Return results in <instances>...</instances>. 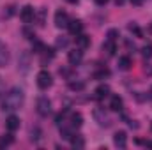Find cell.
<instances>
[{
  "label": "cell",
  "mask_w": 152,
  "mask_h": 150,
  "mask_svg": "<svg viewBox=\"0 0 152 150\" xmlns=\"http://www.w3.org/2000/svg\"><path fill=\"white\" fill-rule=\"evenodd\" d=\"M124 108V101H122V97L120 95H112V99H110V110H113V111H120Z\"/></svg>",
  "instance_id": "obj_15"
},
{
  "label": "cell",
  "mask_w": 152,
  "mask_h": 150,
  "mask_svg": "<svg viewBox=\"0 0 152 150\" xmlns=\"http://www.w3.org/2000/svg\"><path fill=\"white\" fill-rule=\"evenodd\" d=\"M149 32H152V25H151V27H149Z\"/></svg>",
  "instance_id": "obj_36"
},
{
  "label": "cell",
  "mask_w": 152,
  "mask_h": 150,
  "mask_svg": "<svg viewBox=\"0 0 152 150\" xmlns=\"http://www.w3.org/2000/svg\"><path fill=\"white\" fill-rule=\"evenodd\" d=\"M69 122L73 124V127H75V129L81 127V124H83V117H81V113H71Z\"/></svg>",
  "instance_id": "obj_18"
},
{
  "label": "cell",
  "mask_w": 152,
  "mask_h": 150,
  "mask_svg": "<svg viewBox=\"0 0 152 150\" xmlns=\"http://www.w3.org/2000/svg\"><path fill=\"white\" fill-rule=\"evenodd\" d=\"M12 14H14V5H7L4 9V18H11Z\"/></svg>",
  "instance_id": "obj_27"
},
{
  "label": "cell",
  "mask_w": 152,
  "mask_h": 150,
  "mask_svg": "<svg viewBox=\"0 0 152 150\" xmlns=\"http://www.w3.org/2000/svg\"><path fill=\"white\" fill-rule=\"evenodd\" d=\"M11 60V55H9V48L5 46V42L0 41V67H5Z\"/></svg>",
  "instance_id": "obj_8"
},
{
  "label": "cell",
  "mask_w": 152,
  "mask_h": 150,
  "mask_svg": "<svg viewBox=\"0 0 152 150\" xmlns=\"http://www.w3.org/2000/svg\"><path fill=\"white\" fill-rule=\"evenodd\" d=\"M131 66H133V62H131L129 57H120V58H118V69H120V71H127Z\"/></svg>",
  "instance_id": "obj_19"
},
{
  "label": "cell",
  "mask_w": 152,
  "mask_h": 150,
  "mask_svg": "<svg viewBox=\"0 0 152 150\" xmlns=\"http://www.w3.org/2000/svg\"><path fill=\"white\" fill-rule=\"evenodd\" d=\"M142 55H143L145 58H149V57H152V46H145V48L142 50Z\"/></svg>",
  "instance_id": "obj_28"
},
{
  "label": "cell",
  "mask_w": 152,
  "mask_h": 150,
  "mask_svg": "<svg viewBox=\"0 0 152 150\" xmlns=\"http://www.w3.org/2000/svg\"><path fill=\"white\" fill-rule=\"evenodd\" d=\"M129 30H131V32H134V34H136L138 37H142V36H143V32H142V30H140V28H138L136 25H129Z\"/></svg>",
  "instance_id": "obj_29"
},
{
  "label": "cell",
  "mask_w": 152,
  "mask_h": 150,
  "mask_svg": "<svg viewBox=\"0 0 152 150\" xmlns=\"http://www.w3.org/2000/svg\"><path fill=\"white\" fill-rule=\"evenodd\" d=\"M81 60H83V50H73V51H69L67 53V62L71 64V66H78V64H81Z\"/></svg>",
  "instance_id": "obj_7"
},
{
  "label": "cell",
  "mask_w": 152,
  "mask_h": 150,
  "mask_svg": "<svg viewBox=\"0 0 152 150\" xmlns=\"http://www.w3.org/2000/svg\"><path fill=\"white\" fill-rule=\"evenodd\" d=\"M113 143H115V147H118V149H126V145H127V134H126V131L115 133Z\"/></svg>",
  "instance_id": "obj_9"
},
{
  "label": "cell",
  "mask_w": 152,
  "mask_h": 150,
  "mask_svg": "<svg viewBox=\"0 0 152 150\" xmlns=\"http://www.w3.org/2000/svg\"><path fill=\"white\" fill-rule=\"evenodd\" d=\"M108 76H110V71H108V69H104V67H103V69H99L97 73H94V78H96V79H104V78H108Z\"/></svg>",
  "instance_id": "obj_22"
},
{
  "label": "cell",
  "mask_w": 152,
  "mask_h": 150,
  "mask_svg": "<svg viewBox=\"0 0 152 150\" xmlns=\"http://www.w3.org/2000/svg\"><path fill=\"white\" fill-rule=\"evenodd\" d=\"M20 18H21L23 23H32V21L36 20V11H34V7H32V5H23L21 11H20Z\"/></svg>",
  "instance_id": "obj_5"
},
{
  "label": "cell",
  "mask_w": 152,
  "mask_h": 150,
  "mask_svg": "<svg viewBox=\"0 0 152 150\" xmlns=\"http://www.w3.org/2000/svg\"><path fill=\"white\" fill-rule=\"evenodd\" d=\"M149 95H151V99H152V87H151V90H149Z\"/></svg>",
  "instance_id": "obj_35"
},
{
  "label": "cell",
  "mask_w": 152,
  "mask_h": 150,
  "mask_svg": "<svg viewBox=\"0 0 152 150\" xmlns=\"http://www.w3.org/2000/svg\"><path fill=\"white\" fill-rule=\"evenodd\" d=\"M36 83H37V87L41 90H48L51 85H53V76L50 74V71H46V69H41L36 76Z\"/></svg>",
  "instance_id": "obj_2"
},
{
  "label": "cell",
  "mask_w": 152,
  "mask_h": 150,
  "mask_svg": "<svg viewBox=\"0 0 152 150\" xmlns=\"http://www.w3.org/2000/svg\"><path fill=\"white\" fill-rule=\"evenodd\" d=\"M103 51H104L108 57H113L115 51H117V44H115V41H110V39H106V41L103 42Z\"/></svg>",
  "instance_id": "obj_14"
},
{
  "label": "cell",
  "mask_w": 152,
  "mask_h": 150,
  "mask_svg": "<svg viewBox=\"0 0 152 150\" xmlns=\"http://www.w3.org/2000/svg\"><path fill=\"white\" fill-rule=\"evenodd\" d=\"M5 94V87H4V83H2V79H0V97Z\"/></svg>",
  "instance_id": "obj_31"
},
{
  "label": "cell",
  "mask_w": 152,
  "mask_h": 150,
  "mask_svg": "<svg viewBox=\"0 0 152 150\" xmlns=\"http://www.w3.org/2000/svg\"><path fill=\"white\" fill-rule=\"evenodd\" d=\"M66 2H69V4H78V0H66Z\"/></svg>",
  "instance_id": "obj_34"
},
{
  "label": "cell",
  "mask_w": 152,
  "mask_h": 150,
  "mask_svg": "<svg viewBox=\"0 0 152 150\" xmlns=\"http://www.w3.org/2000/svg\"><path fill=\"white\" fill-rule=\"evenodd\" d=\"M106 36H108L110 41H117V37H118V30H117V28H110Z\"/></svg>",
  "instance_id": "obj_26"
},
{
  "label": "cell",
  "mask_w": 152,
  "mask_h": 150,
  "mask_svg": "<svg viewBox=\"0 0 152 150\" xmlns=\"http://www.w3.org/2000/svg\"><path fill=\"white\" fill-rule=\"evenodd\" d=\"M69 14L66 12V11H62V9H58L57 12H55V27L57 28H67V25H69Z\"/></svg>",
  "instance_id": "obj_4"
},
{
  "label": "cell",
  "mask_w": 152,
  "mask_h": 150,
  "mask_svg": "<svg viewBox=\"0 0 152 150\" xmlns=\"http://www.w3.org/2000/svg\"><path fill=\"white\" fill-rule=\"evenodd\" d=\"M110 94H112V90H110V87H108V85H104V83H103V85H99V87L94 90V97H96L97 101H101V99L108 97Z\"/></svg>",
  "instance_id": "obj_10"
},
{
  "label": "cell",
  "mask_w": 152,
  "mask_h": 150,
  "mask_svg": "<svg viewBox=\"0 0 152 150\" xmlns=\"http://www.w3.org/2000/svg\"><path fill=\"white\" fill-rule=\"evenodd\" d=\"M151 127H152V125H151Z\"/></svg>",
  "instance_id": "obj_37"
},
{
  "label": "cell",
  "mask_w": 152,
  "mask_h": 150,
  "mask_svg": "<svg viewBox=\"0 0 152 150\" xmlns=\"http://www.w3.org/2000/svg\"><path fill=\"white\" fill-rule=\"evenodd\" d=\"M76 46L80 48V50H87L88 46H90V36H87V34H78L76 36Z\"/></svg>",
  "instance_id": "obj_12"
},
{
  "label": "cell",
  "mask_w": 152,
  "mask_h": 150,
  "mask_svg": "<svg viewBox=\"0 0 152 150\" xmlns=\"http://www.w3.org/2000/svg\"><path fill=\"white\" fill-rule=\"evenodd\" d=\"M12 141H14L12 134H4V136H0V149H4V147H9V145H12Z\"/></svg>",
  "instance_id": "obj_21"
},
{
  "label": "cell",
  "mask_w": 152,
  "mask_h": 150,
  "mask_svg": "<svg viewBox=\"0 0 152 150\" xmlns=\"http://www.w3.org/2000/svg\"><path fill=\"white\" fill-rule=\"evenodd\" d=\"M69 90H73V92H81L83 88H85V81H80V79H76V81H69Z\"/></svg>",
  "instance_id": "obj_20"
},
{
  "label": "cell",
  "mask_w": 152,
  "mask_h": 150,
  "mask_svg": "<svg viewBox=\"0 0 152 150\" xmlns=\"http://www.w3.org/2000/svg\"><path fill=\"white\" fill-rule=\"evenodd\" d=\"M67 28H69V32L73 36H78V34L83 32V23H81V20H71L69 25H67Z\"/></svg>",
  "instance_id": "obj_13"
},
{
  "label": "cell",
  "mask_w": 152,
  "mask_h": 150,
  "mask_svg": "<svg viewBox=\"0 0 152 150\" xmlns=\"http://www.w3.org/2000/svg\"><path fill=\"white\" fill-rule=\"evenodd\" d=\"M5 127H7V131H9V133L18 131V129H20V118H18L16 115H9V117H7V120H5Z\"/></svg>",
  "instance_id": "obj_11"
},
{
  "label": "cell",
  "mask_w": 152,
  "mask_h": 150,
  "mask_svg": "<svg viewBox=\"0 0 152 150\" xmlns=\"http://www.w3.org/2000/svg\"><path fill=\"white\" fill-rule=\"evenodd\" d=\"M124 2H126V0H115V4H117V5H122Z\"/></svg>",
  "instance_id": "obj_33"
},
{
  "label": "cell",
  "mask_w": 152,
  "mask_h": 150,
  "mask_svg": "<svg viewBox=\"0 0 152 150\" xmlns=\"http://www.w3.org/2000/svg\"><path fill=\"white\" fill-rule=\"evenodd\" d=\"M36 110L41 117H48L50 113H51V101L48 99V97H39L37 99V104H36Z\"/></svg>",
  "instance_id": "obj_3"
},
{
  "label": "cell",
  "mask_w": 152,
  "mask_h": 150,
  "mask_svg": "<svg viewBox=\"0 0 152 150\" xmlns=\"http://www.w3.org/2000/svg\"><path fill=\"white\" fill-rule=\"evenodd\" d=\"M94 118H96V120H97V124H99V125H103V127H108V125L112 124V120H110L108 113H104V110H101V108L94 110Z\"/></svg>",
  "instance_id": "obj_6"
},
{
  "label": "cell",
  "mask_w": 152,
  "mask_h": 150,
  "mask_svg": "<svg viewBox=\"0 0 152 150\" xmlns=\"http://www.w3.org/2000/svg\"><path fill=\"white\" fill-rule=\"evenodd\" d=\"M39 55H41V62H42V64H46V62H50V60L55 58V51H53V48H44Z\"/></svg>",
  "instance_id": "obj_16"
},
{
  "label": "cell",
  "mask_w": 152,
  "mask_h": 150,
  "mask_svg": "<svg viewBox=\"0 0 152 150\" xmlns=\"http://www.w3.org/2000/svg\"><path fill=\"white\" fill-rule=\"evenodd\" d=\"M69 141H71L73 149H83V147H85V138L80 136V134H73V138H71Z\"/></svg>",
  "instance_id": "obj_17"
},
{
  "label": "cell",
  "mask_w": 152,
  "mask_h": 150,
  "mask_svg": "<svg viewBox=\"0 0 152 150\" xmlns=\"http://www.w3.org/2000/svg\"><path fill=\"white\" fill-rule=\"evenodd\" d=\"M129 2H131L133 5H136V7H140V5L143 4V0H129Z\"/></svg>",
  "instance_id": "obj_30"
},
{
  "label": "cell",
  "mask_w": 152,
  "mask_h": 150,
  "mask_svg": "<svg viewBox=\"0 0 152 150\" xmlns=\"http://www.w3.org/2000/svg\"><path fill=\"white\" fill-rule=\"evenodd\" d=\"M23 103H25V92L20 87H12L2 95V110L4 111H16L23 106Z\"/></svg>",
  "instance_id": "obj_1"
},
{
  "label": "cell",
  "mask_w": 152,
  "mask_h": 150,
  "mask_svg": "<svg viewBox=\"0 0 152 150\" xmlns=\"http://www.w3.org/2000/svg\"><path fill=\"white\" fill-rule=\"evenodd\" d=\"M94 2H96V4H97V5H104V4H106V2H108V0H94Z\"/></svg>",
  "instance_id": "obj_32"
},
{
  "label": "cell",
  "mask_w": 152,
  "mask_h": 150,
  "mask_svg": "<svg viewBox=\"0 0 152 150\" xmlns=\"http://www.w3.org/2000/svg\"><path fill=\"white\" fill-rule=\"evenodd\" d=\"M28 64H30L28 55H27V53H23V55H21V62H20V66H21L23 69H28Z\"/></svg>",
  "instance_id": "obj_25"
},
{
  "label": "cell",
  "mask_w": 152,
  "mask_h": 150,
  "mask_svg": "<svg viewBox=\"0 0 152 150\" xmlns=\"http://www.w3.org/2000/svg\"><path fill=\"white\" fill-rule=\"evenodd\" d=\"M67 44H69L67 37H57V41H55V48H67Z\"/></svg>",
  "instance_id": "obj_23"
},
{
  "label": "cell",
  "mask_w": 152,
  "mask_h": 150,
  "mask_svg": "<svg viewBox=\"0 0 152 150\" xmlns=\"http://www.w3.org/2000/svg\"><path fill=\"white\" fill-rule=\"evenodd\" d=\"M36 18H37V23H39V25H44V18H46V11H44V9H39V12L36 14Z\"/></svg>",
  "instance_id": "obj_24"
}]
</instances>
